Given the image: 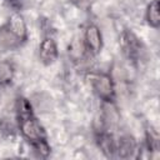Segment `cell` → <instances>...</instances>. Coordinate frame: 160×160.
<instances>
[{
    "label": "cell",
    "instance_id": "obj_1",
    "mask_svg": "<svg viewBox=\"0 0 160 160\" xmlns=\"http://www.w3.org/2000/svg\"><path fill=\"white\" fill-rule=\"evenodd\" d=\"M92 90L96 96L101 100V102H114L116 96L115 80L109 72H99L95 74L91 82Z\"/></svg>",
    "mask_w": 160,
    "mask_h": 160
},
{
    "label": "cell",
    "instance_id": "obj_2",
    "mask_svg": "<svg viewBox=\"0 0 160 160\" xmlns=\"http://www.w3.org/2000/svg\"><path fill=\"white\" fill-rule=\"evenodd\" d=\"M18 130L20 131L21 136L31 145L39 140L46 139V134L44 128L41 126L40 121L35 118V115L19 118L18 119Z\"/></svg>",
    "mask_w": 160,
    "mask_h": 160
},
{
    "label": "cell",
    "instance_id": "obj_3",
    "mask_svg": "<svg viewBox=\"0 0 160 160\" xmlns=\"http://www.w3.org/2000/svg\"><path fill=\"white\" fill-rule=\"evenodd\" d=\"M119 42H120V48L124 52V55L131 60V61H136L141 58V52H142V44L140 42V40L138 39V36L130 31V30H124L120 34L119 38Z\"/></svg>",
    "mask_w": 160,
    "mask_h": 160
},
{
    "label": "cell",
    "instance_id": "obj_4",
    "mask_svg": "<svg viewBox=\"0 0 160 160\" xmlns=\"http://www.w3.org/2000/svg\"><path fill=\"white\" fill-rule=\"evenodd\" d=\"M82 44L88 54L96 56L100 54L102 49V34L100 28L96 24H88L84 29L82 35Z\"/></svg>",
    "mask_w": 160,
    "mask_h": 160
},
{
    "label": "cell",
    "instance_id": "obj_5",
    "mask_svg": "<svg viewBox=\"0 0 160 160\" xmlns=\"http://www.w3.org/2000/svg\"><path fill=\"white\" fill-rule=\"evenodd\" d=\"M59 58V49L55 39L46 35L39 44V59L44 65H51Z\"/></svg>",
    "mask_w": 160,
    "mask_h": 160
},
{
    "label": "cell",
    "instance_id": "obj_6",
    "mask_svg": "<svg viewBox=\"0 0 160 160\" xmlns=\"http://www.w3.org/2000/svg\"><path fill=\"white\" fill-rule=\"evenodd\" d=\"M5 25L22 44L28 40L29 31H28V25H26V21L22 14H20L19 11H12L9 15Z\"/></svg>",
    "mask_w": 160,
    "mask_h": 160
},
{
    "label": "cell",
    "instance_id": "obj_7",
    "mask_svg": "<svg viewBox=\"0 0 160 160\" xmlns=\"http://www.w3.org/2000/svg\"><path fill=\"white\" fill-rule=\"evenodd\" d=\"M138 151V142L130 134H124L116 140V155L121 159H129Z\"/></svg>",
    "mask_w": 160,
    "mask_h": 160
},
{
    "label": "cell",
    "instance_id": "obj_8",
    "mask_svg": "<svg viewBox=\"0 0 160 160\" xmlns=\"http://www.w3.org/2000/svg\"><path fill=\"white\" fill-rule=\"evenodd\" d=\"M96 144L105 156L112 158L116 155V140H114L112 135L108 130L96 132Z\"/></svg>",
    "mask_w": 160,
    "mask_h": 160
},
{
    "label": "cell",
    "instance_id": "obj_9",
    "mask_svg": "<svg viewBox=\"0 0 160 160\" xmlns=\"http://www.w3.org/2000/svg\"><path fill=\"white\" fill-rule=\"evenodd\" d=\"M22 45V42L6 28V25L4 24L2 26H0V49L4 51L8 50H15L18 48H20Z\"/></svg>",
    "mask_w": 160,
    "mask_h": 160
},
{
    "label": "cell",
    "instance_id": "obj_10",
    "mask_svg": "<svg viewBox=\"0 0 160 160\" xmlns=\"http://www.w3.org/2000/svg\"><path fill=\"white\" fill-rule=\"evenodd\" d=\"M145 20L152 29L160 26V2L159 0H150L145 9Z\"/></svg>",
    "mask_w": 160,
    "mask_h": 160
},
{
    "label": "cell",
    "instance_id": "obj_11",
    "mask_svg": "<svg viewBox=\"0 0 160 160\" xmlns=\"http://www.w3.org/2000/svg\"><path fill=\"white\" fill-rule=\"evenodd\" d=\"M15 75V69L12 64L8 60H0V86L9 85Z\"/></svg>",
    "mask_w": 160,
    "mask_h": 160
},
{
    "label": "cell",
    "instance_id": "obj_12",
    "mask_svg": "<svg viewBox=\"0 0 160 160\" xmlns=\"http://www.w3.org/2000/svg\"><path fill=\"white\" fill-rule=\"evenodd\" d=\"M15 111H16V119L34 115V110H32V105H31L30 100H28L26 98H22V96L16 99Z\"/></svg>",
    "mask_w": 160,
    "mask_h": 160
},
{
    "label": "cell",
    "instance_id": "obj_13",
    "mask_svg": "<svg viewBox=\"0 0 160 160\" xmlns=\"http://www.w3.org/2000/svg\"><path fill=\"white\" fill-rule=\"evenodd\" d=\"M30 146L32 148V151L36 154V156L42 158V159H46L51 152V148H50V145H49L46 139L39 140V141L31 144Z\"/></svg>",
    "mask_w": 160,
    "mask_h": 160
},
{
    "label": "cell",
    "instance_id": "obj_14",
    "mask_svg": "<svg viewBox=\"0 0 160 160\" xmlns=\"http://www.w3.org/2000/svg\"><path fill=\"white\" fill-rule=\"evenodd\" d=\"M96 0H69V2L81 11H89Z\"/></svg>",
    "mask_w": 160,
    "mask_h": 160
},
{
    "label": "cell",
    "instance_id": "obj_15",
    "mask_svg": "<svg viewBox=\"0 0 160 160\" xmlns=\"http://www.w3.org/2000/svg\"><path fill=\"white\" fill-rule=\"evenodd\" d=\"M9 1H11V2H15V1H16V0H9Z\"/></svg>",
    "mask_w": 160,
    "mask_h": 160
}]
</instances>
